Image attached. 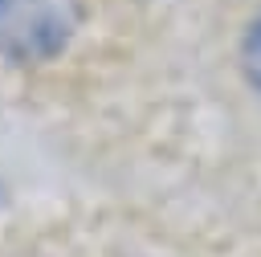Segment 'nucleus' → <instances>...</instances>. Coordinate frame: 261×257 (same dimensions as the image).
Instances as JSON below:
<instances>
[{"mask_svg":"<svg viewBox=\"0 0 261 257\" xmlns=\"http://www.w3.org/2000/svg\"><path fill=\"white\" fill-rule=\"evenodd\" d=\"M82 29V0H0V57L45 65L69 49Z\"/></svg>","mask_w":261,"mask_h":257,"instance_id":"f257e3e1","label":"nucleus"},{"mask_svg":"<svg viewBox=\"0 0 261 257\" xmlns=\"http://www.w3.org/2000/svg\"><path fill=\"white\" fill-rule=\"evenodd\" d=\"M241 65H245V78L261 90V16H253L249 29H245V41H241Z\"/></svg>","mask_w":261,"mask_h":257,"instance_id":"f03ea898","label":"nucleus"}]
</instances>
